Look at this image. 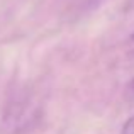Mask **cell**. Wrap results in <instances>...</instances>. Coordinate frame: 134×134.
<instances>
[{"mask_svg":"<svg viewBox=\"0 0 134 134\" xmlns=\"http://www.w3.org/2000/svg\"><path fill=\"white\" fill-rule=\"evenodd\" d=\"M121 134H134V115H131V117L124 122V126H122V129H121Z\"/></svg>","mask_w":134,"mask_h":134,"instance_id":"1","label":"cell"},{"mask_svg":"<svg viewBox=\"0 0 134 134\" xmlns=\"http://www.w3.org/2000/svg\"><path fill=\"white\" fill-rule=\"evenodd\" d=\"M129 48H131L132 51H134V32L131 34V37H129Z\"/></svg>","mask_w":134,"mask_h":134,"instance_id":"2","label":"cell"}]
</instances>
